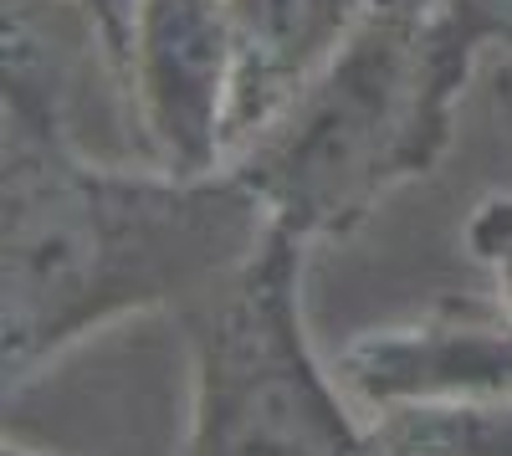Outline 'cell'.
<instances>
[{"label": "cell", "instance_id": "obj_1", "mask_svg": "<svg viewBox=\"0 0 512 456\" xmlns=\"http://www.w3.org/2000/svg\"><path fill=\"white\" fill-rule=\"evenodd\" d=\"M0 159L6 395L123 313L195 308L277 231L256 190L231 170H118L67 134L16 118H6Z\"/></svg>", "mask_w": 512, "mask_h": 456}, {"label": "cell", "instance_id": "obj_2", "mask_svg": "<svg viewBox=\"0 0 512 456\" xmlns=\"http://www.w3.org/2000/svg\"><path fill=\"white\" fill-rule=\"evenodd\" d=\"M487 52L512 57V0H374L338 57L226 170L297 241L349 231L441 159L456 98Z\"/></svg>", "mask_w": 512, "mask_h": 456}, {"label": "cell", "instance_id": "obj_3", "mask_svg": "<svg viewBox=\"0 0 512 456\" xmlns=\"http://www.w3.org/2000/svg\"><path fill=\"white\" fill-rule=\"evenodd\" d=\"M297 272L303 241L272 231L236 277L185 308L195 349L190 456H390L313 359Z\"/></svg>", "mask_w": 512, "mask_h": 456}, {"label": "cell", "instance_id": "obj_4", "mask_svg": "<svg viewBox=\"0 0 512 456\" xmlns=\"http://www.w3.org/2000/svg\"><path fill=\"white\" fill-rule=\"evenodd\" d=\"M128 93L139 113V144L154 170H226L236 98V41L226 0H139Z\"/></svg>", "mask_w": 512, "mask_h": 456}, {"label": "cell", "instance_id": "obj_5", "mask_svg": "<svg viewBox=\"0 0 512 456\" xmlns=\"http://www.w3.org/2000/svg\"><path fill=\"white\" fill-rule=\"evenodd\" d=\"M338 380L369 416L436 400H512V318L502 303H451L400 328H374L338 354Z\"/></svg>", "mask_w": 512, "mask_h": 456}, {"label": "cell", "instance_id": "obj_6", "mask_svg": "<svg viewBox=\"0 0 512 456\" xmlns=\"http://www.w3.org/2000/svg\"><path fill=\"white\" fill-rule=\"evenodd\" d=\"M369 6L374 0H226L236 41L226 164L338 57Z\"/></svg>", "mask_w": 512, "mask_h": 456}, {"label": "cell", "instance_id": "obj_7", "mask_svg": "<svg viewBox=\"0 0 512 456\" xmlns=\"http://www.w3.org/2000/svg\"><path fill=\"white\" fill-rule=\"evenodd\" d=\"M390 456H512V400H436L369 416Z\"/></svg>", "mask_w": 512, "mask_h": 456}, {"label": "cell", "instance_id": "obj_8", "mask_svg": "<svg viewBox=\"0 0 512 456\" xmlns=\"http://www.w3.org/2000/svg\"><path fill=\"white\" fill-rule=\"evenodd\" d=\"M466 241H472V252L487 262V272L497 282V303L512 318V221L487 200L477 211V221H472V231H466Z\"/></svg>", "mask_w": 512, "mask_h": 456}, {"label": "cell", "instance_id": "obj_9", "mask_svg": "<svg viewBox=\"0 0 512 456\" xmlns=\"http://www.w3.org/2000/svg\"><path fill=\"white\" fill-rule=\"evenodd\" d=\"M82 6H88L93 21L103 26L108 47H113V57H118L123 77H128V62H134V16H139V0H82ZM128 98H134V93H128Z\"/></svg>", "mask_w": 512, "mask_h": 456}, {"label": "cell", "instance_id": "obj_10", "mask_svg": "<svg viewBox=\"0 0 512 456\" xmlns=\"http://www.w3.org/2000/svg\"><path fill=\"white\" fill-rule=\"evenodd\" d=\"M6 456H47V451H36V446H26V441H6Z\"/></svg>", "mask_w": 512, "mask_h": 456}, {"label": "cell", "instance_id": "obj_11", "mask_svg": "<svg viewBox=\"0 0 512 456\" xmlns=\"http://www.w3.org/2000/svg\"><path fill=\"white\" fill-rule=\"evenodd\" d=\"M492 205H497V211H502V216L512 221V200H492Z\"/></svg>", "mask_w": 512, "mask_h": 456}, {"label": "cell", "instance_id": "obj_12", "mask_svg": "<svg viewBox=\"0 0 512 456\" xmlns=\"http://www.w3.org/2000/svg\"><path fill=\"white\" fill-rule=\"evenodd\" d=\"M502 82H507V103H512V57H507V77Z\"/></svg>", "mask_w": 512, "mask_h": 456}]
</instances>
